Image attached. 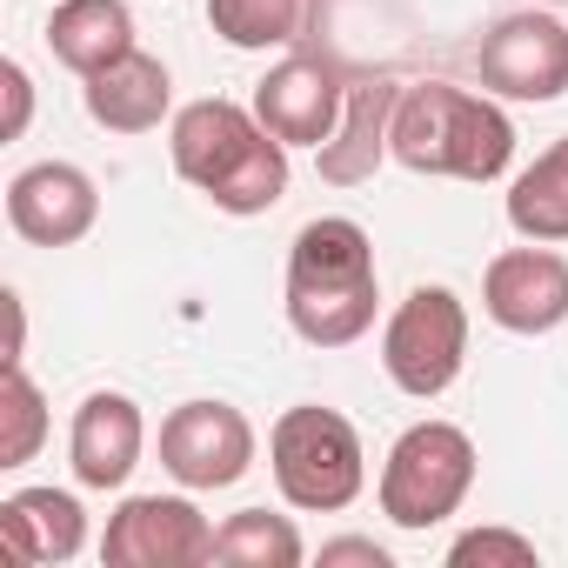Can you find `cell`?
<instances>
[{
    "label": "cell",
    "instance_id": "16",
    "mask_svg": "<svg viewBox=\"0 0 568 568\" xmlns=\"http://www.w3.org/2000/svg\"><path fill=\"white\" fill-rule=\"evenodd\" d=\"M0 535L14 561H74L88 548V508L68 488H14L0 501Z\"/></svg>",
    "mask_w": 568,
    "mask_h": 568
},
{
    "label": "cell",
    "instance_id": "3",
    "mask_svg": "<svg viewBox=\"0 0 568 568\" xmlns=\"http://www.w3.org/2000/svg\"><path fill=\"white\" fill-rule=\"evenodd\" d=\"M388 154L408 174L435 181H501L515 161V121L488 94H468L455 81H408L395 94Z\"/></svg>",
    "mask_w": 568,
    "mask_h": 568
},
{
    "label": "cell",
    "instance_id": "17",
    "mask_svg": "<svg viewBox=\"0 0 568 568\" xmlns=\"http://www.w3.org/2000/svg\"><path fill=\"white\" fill-rule=\"evenodd\" d=\"M48 48L61 68H74L81 81L101 74L108 61L134 54V14L121 0H54L48 14Z\"/></svg>",
    "mask_w": 568,
    "mask_h": 568
},
{
    "label": "cell",
    "instance_id": "13",
    "mask_svg": "<svg viewBox=\"0 0 568 568\" xmlns=\"http://www.w3.org/2000/svg\"><path fill=\"white\" fill-rule=\"evenodd\" d=\"M141 448H148V422H141V402L121 395V388H94L81 408H74V428H68V462H74V481L81 488H128V475L141 468Z\"/></svg>",
    "mask_w": 568,
    "mask_h": 568
},
{
    "label": "cell",
    "instance_id": "5",
    "mask_svg": "<svg viewBox=\"0 0 568 568\" xmlns=\"http://www.w3.org/2000/svg\"><path fill=\"white\" fill-rule=\"evenodd\" d=\"M475 468H481V455H475L468 428H455V422H415V428L395 435V448L382 462V481H375L382 515L395 528H408V535L442 528L468 501Z\"/></svg>",
    "mask_w": 568,
    "mask_h": 568
},
{
    "label": "cell",
    "instance_id": "11",
    "mask_svg": "<svg viewBox=\"0 0 568 568\" xmlns=\"http://www.w3.org/2000/svg\"><path fill=\"white\" fill-rule=\"evenodd\" d=\"M481 308L508 335H555L568 322V261L548 241L501 247L481 274Z\"/></svg>",
    "mask_w": 568,
    "mask_h": 568
},
{
    "label": "cell",
    "instance_id": "20",
    "mask_svg": "<svg viewBox=\"0 0 568 568\" xmlns=\"http://www.w3.org/2000/svg\"><path fill=\"white\" fill-rule=\"evenodd\" d=\"M214 561L227 568H302V528L288 515H267V508H241L214 528Z\"/></svg>",
    "mask_w": 568,
    "mask_h": 568
},
{
    "label": "cell",
    "instance_id": "25",
    "mask_svg": "<svg viewBox=\"0 0 568 568\" xmlns=\"http://www.w3.org/2000/svg\"><path fill=\"white\" fill-rule=\"evenodd\" d=\"M548 8H568V0H548Z\"/></svg>",
    "mask_w": 568,
    "mask_h": 568
},
{
    "label": "cell",
    "instance_id": "9",
    "mask_svg": "<svg viewBox=\"0 0 568 568\" xmlns=\"http://www.w3.org/2000/svg\"><path fill=\"white\" fill-rule=\"evenodd\" d=\"M481 94L495 101H561L568 94V28L555 14H501L481 34Z\"/></svg>",
    "mask_w": 568,
    "mask_h": 568
},
{
    "label": "cell",
    "instance_id": "6",
    "mask_svg": "<svg viewBox=\"0 0 568 568\" xmlns=\"http://www.w3.org/2000/svg\"><path fill=\"white\" fill-rule=\"evenodd\" d=\"M382 368L402 395L415 402H435L462 382L468 368V308L455 288H442V281H422V288H408L382 328Z\"/></svg>",
    "mask_w": 568,
    "mask_h": 568
},
{
    "label": "cell",
    "instance_id": "2",
    "mask_svg": "<svg viewBox=\"0 0 568 568\" xmlns=\"http://www.w3.org/2000/svg\"><path fill=\"white\" fill-rule=\"evenodd\" d=\"M382 267L375 241L348 214H315L288 241V328L308 348H348L375 328Z\"/></svg>",
    "mask_w": 568,
    "mask_h": 568
},
{
    "label": "cell",
    "instance_id": "18",
    "mask_svg": "<svg viewBox=\"0 0 568 568\" xmlns=\"http://www.w3.org/2000/svg\"><path fill=\"white\" fill-rule=\"evenodd\" d=\"M207 28L234 54H295L322 28V0H207Z\"/></svg>",
    "mask_w": 568,
    "mask_h": 568
},
{
    "label": "cell",
    "instance_id": "15",
    "mask_svg": "<svg viewBox=\"0 0 568 568\" xmlns=\"http://www.w3.org/2000/svg\"><path fill=\"white\" fill-rule=\"evenodd\" d=\"M395 94H402L395 81H348L342 128H335V141H322V148H315L322 181H335V187H362V181H375V168H382V161H395V154H388Z\"/></svg>",
    "mask_w": 568,
    "mask_h": 568
},
{
    "label": "cell",
    "instance_id": "8",
    "mask_svg": "<svg viewBox=\"0 0 568 568\" xmlns=\"http://www.w3.org/2000/svg\"><path fill=\"white\" fill-rule=\"evenodd\" d=\"M101 561H114V568H201V561H214V521L187 495H128L108 515Z\"/></svg>",
    "mask_w": 568,
    "mask_h": 568
},
{
    "label": "cell",
    "instance_id": "23",
    "mask_svg": "<svg viewBox=\"0 0 568 568\" xmlns=\"http://www.w3.org/2000/svg\"><path fill=\"white\" fill-rule=\"evenodd\" d=\"M0 88H8V141H21L28 134V114H34V81H28V68L21 61H0Z\"/></svg>",
    "mask_w": 568,
    "mask_h": 568
},
{
    "label": "cell",
    "instance_id": "22",
    "mask_svg": "<svg viewBox=\"0 0 568 568\" xmlns=\"http://www.w3.org/2000/svg\"><path fill=\"white\" fill-rule=\"evenodd\" d=\"M448 561L455 568H535L541 561V548L528 541V535H515V528H468V535H455L448 541Z\"/></svg>",
    "mask_w": 568,
    "mask_h": 568
},
{
    "label": "cell",
    "instance_id": "12",
    "mask_svg": "<svg viewBox=\"0 0 568 568\" xmlns=\"http://www.w3.org/2000/svg\"><path fill=\"white\" fill-rule=\"evenodd\" d=\"M101 221V187L74 161H34L8 181V227L28 247H74Z\"/></svg>",
    "mask_w": 568,
    "mask_h": 568
},
{
    "label": "cell",
    "instance_id": "19",
    "mask_svg": "<svg viewBox=\"0 0 568 568\" xmlns=\"http://www.w3.org/2000/svg\"><path fill=\"white\" fill-rule=\"evenodd\" d=\"M508 227L521 241H568V134L548 141L515 181H508Z\"/></svg>",
    "mask_w": 568,
    "mask_h": 568
},
{
    "label": "cell",
    "instance_id": "1",
    "mask_svg": "<svg viewBox=\"0 0 568 568\" xmlns=\"http://www.w3.org/2000/svg\"><path fill=\"white\" fill-rule=\"evenodd\" d=\"M168 154H174V174L207 194L221 214H267L281 194H288V141L267 134L254 108L241 101H187L174 121H168Z\"/></svg>",
    "mask_w": 568,
    "mask_h": 568
},
{
    "label": "cell",
    "instance_id": "21",
    "mask_svg": "<svg viewBox=\"0 0 568 568\" xmlns=\"http://www.w3.org/2000/svg\"><path fill=\"white\" fill-rule=\"evenodd\" d=\"M41 442H48V402L28 362H8V375H0V468H28Z\"/></svg>",
    "mask_w": 568,
    "mask_h": 568
},
{
    "label": "cell",
    "instance_id": "4",
    "mask_svg": "<svg viewBox=\"0 0 568 568\" xmlns=\"http://www.w3.org/2000/svg\"><path fill=\"white\" fill-rule=\"evenodd\" d=\"M267 468H274L281 501L302 515H342L368 488V448L355 422L322 402L281 408V422L267 428Z\"/></svg>",
    "mask_w": 568,
    "mask_h": 568
},
{
    "label": "cell",
    "instance_id": "10",
    "mask_svg": "<svg viewBox=\"0 0 568 568\" xmlns=\"http://www.w3.org/2000/svg\"><path fill=\"white\" fill-rule=\"evenodd\" d=\"M342 108H348V74L308 48L281 54L261 81H254V114L267 134H281L288 148H322L335 141L342 128Z\"/></svg>",
    "mask_w": 568,
    "mask_h": 568
},
{
    "label": "cell",
    "instance_id": "14",
    "mask_svg": "<svg viewBox=\"0 0 568 568\" xmlns=\"http://www.w3.org/2000/svg\"><path fill=\"white\" fill-rule=\"evenodd\" d=\"M81 101H88V121L108 128V134H154L168 121L174 74H168V61H154V54L134 48V54L108 61L101 74H88Z\"/></svg>",
    "mask_w": 568,
    "mask_h": 568
},
{
    "label": "cell",
    "instance_id": "7",
    "mask_svg": "<svg viewBox=\"0 0 568 568\" xmlns=\"http://www.w3.org/2000/svg\"><path fill=\"white\" fill-rule=\"evenodd\" d=\"M161 468L187 495L234 488L254 468V422L234 402H181L161 422Z\"/></svg>",
    "mask_w": 568,
    "mask_h": 568
},
{
    "label": "cell",
    "instance_id": "24",
    "mask_svg": "<svg viewBox=\"0 0 568 568\" xmlns=\"http://www.w3.org/2000/svg\"><path fill=\"white\" fill-rule=\"evenodd\" d=\"M342 561H355V568H388V548H382V541H368V535L322 541V568H342Z\"/></svg>",
    "mask_w": 568,
    "mask_h": 568
}]
</instances>
